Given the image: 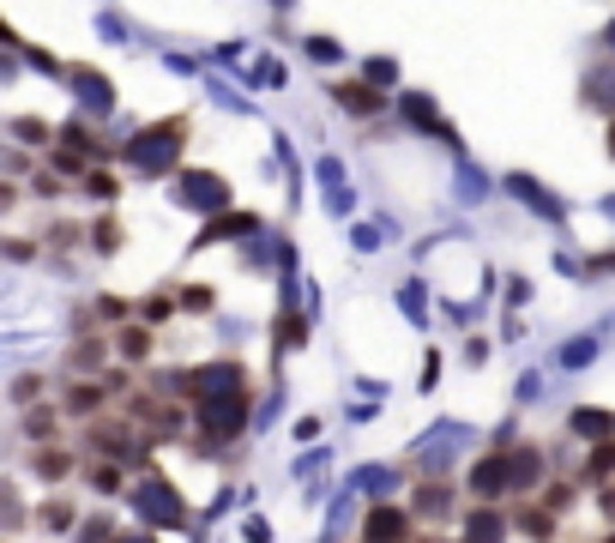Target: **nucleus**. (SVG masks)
<instances>
[{
	"mask_svg": "<svg viewBox=\"0 0 615 543\" xmlns=\"http://www.w3.org/2000/svg\"><path fill=\"white\" fill-rule=\"evenodd\" d=\"M67 471H73V459H67V453H60V447H42V453H37V477H42V483H55V477H67Z\"/></svg>",
	"mask_w": 615,
	"mask_h": 543,
	"instance_id": "nucleus-12",
	"label": "nucleus"
},
{
	"mask_svg": "<svg viewBox=\"0 0 615 543\" xmlns=\"http://www.w3.org/2000/svg\"><path fill=\"white\" fill-rule=\"evenodd\" d=\"M338 103H344L350 115H375V109H380V91H368V85H338Z\"/></svg>",
	"mask_w": 615,
	"mask_h": 543,
	"instance_id": "nucleus-8",
	"label": "nucleus"
},
{
	"mask_svg": "<svg viewBox=\"0 0 615 543\" xmlns=\"http://www.w3.org/2000/svg\"><path fill=\"white\" fill-rule=\"evenodd\" d=\"M85 477H91V483H97V489H103V495H115V489H121V465H109V459H91V465H85Z\"/></svg>",
	"mask_w": 615,
	"mask_h": 543,
	"instance_id": "nucleus-15",
	"label": "nucleus"
},
{
	"mask_svg": "<svg viewBox=\"0 0 615 543\" xmlns=\"http://www.w3.org/2000/svg\"><path fill=\"white\" fill-rule=\"evenodd\" d=\"M67 520H73V507H60V502L42 507V525H67Z\"/></svg>",
	"mask_w": 615,
	"mask_h": 543,
	"instance_id": "nucleus-23",
	"label": "nucleus"
},
{
	"mask_svg": "<svg viewBox=\"0 0 615 543\" xmlns=\"http://www.w3.org/2000/svg\"><path fill=\"white\" fill-rule=\"evenodd\" d=\"M103 357H109V344H91V339H85V344H73V368H103Z\"/></svg>",
	"mask_w": 615,
	"mask_h": 543,
	"instance_id": "nucleus-16",
	"label": "nucleus"
},
{
	"mask_svg": "<svg viewBox=\"0 0 615 543\" xmlns=\"http://www.w3.org/2000/svg\"><path fill=\"white\" fill-rule=\"evenodd\" d=\"M73 79H79V91H85V109H97V115H109V109H115V91H109V79H97V73H73Z\"/></svg>",
	"mask_w": 615,
	"mask_h": 543,
	"instance_id": "nucleus-7",
	"label": "nucleus"
},
{
	"mask_svg": "<svg viewBox=\"0 0 615 543\" xmlns=\"http://www.w3.org/2000/svg\"><path fill=\"white\" fill-rule=\"evenodd\" d=\"M103 399H109V381H73L67 411H73V417H91V411H103Z\"/></svg>",
	"mask_w": 615,
	"mask_h": 543,
	"instance_id": "nucleus-6",
	"label": "nucleus"
},
{
	"mask_svg": "<svg viewBox=\"0 0 615 543\" xmlns=\"http://www.w3.org/2000/svg\"><path fill=\"white\" fill-rule=\"evenodd\" d=\"M85 543H109V520H91V525H85Z\"/></svg>",
	"mask_w": 615,
	"mask_h": 543,
	"instance_id": "nucleus-24",
	"label": "nucleus"
},
{
	"mask_svg": "<svg viewBox=\"0 0 615 543\" xmlns=\"http://www.w3.org/2000/svg\"><path fill=\"white\" fill-rule=\"evenodd\" d=\"M615 471V441H597V453H592V465H585V483H603Z\"/></svg>",
	"mask_w": 615,
	"mask_h": 543,
	"instance_id": "nucleus-14",
	"label": "nucleus"
},
{
	"mask_svg": "<svg viewBox=\"0 0 615 543\" xmlns=\"http://www.w3.org/2000/svg\"><path fill=\"white\" fill-rule=\"evenodd\" d=\"M603 513H610V520H615V489H603Z\"/></svg>",
	"mask_w": 615,
	"mask_h": 543,
	"instance_id": "nucleus-25",
	"label": "nucleus"
},
{
	"mask_svg": "<svg viewBox=\"0 0 615 543\" xmlns=\"http://www.w3.org/2000/svg\"><path fill=\"white\" fill-rule=\"evenodd\" d=\"M181 308L205 314V308H212V290H205V284H187V290H181Z\"/></svg>",
	"mask_w": 615,
	"mask_h": 543,
	"instance_id": "nucleus-20",
	"label": "nucleus"
},
{
	"mask_svg": "<svg viewBox=\"0 0 615 543\" xmlns=\"http://www.w3.org/2000/svg\"><path fill=\"white\" fill-rule=\"evenodd\" d=\"M302 332H308V326H302V314H278V350H296Z\"/></svg>",
	"mask_w": 615,
	"mask_h": 543,
	"instance_id": "nucleus-17",
	"label": "nucleus"
},
{
	"mask_svg": "<svg viewBox=\"0 0 615 543\" xmlns=\"http://www.w3.org/2000/svg\"><path fill=\"white\" fill-rule=\"evenodd\" d=\"M471 489L483 495V502H495L501 489H513V465H507V453H495V459L471 465Z\"/></svg>",
	"mask_w": 615,
	"mask_h": 543,
	"instance_id": "nucleus-3",
	"label": "nucleus"
},
{
	"mask_svg": "<svg viewBox=\"0 0 615 543\" xmlns=\"http://www.w3.org/2000/svg\"><path fill=\"white\" fill-rule=\"evenodd\" d=\"M603 543H615V531H610V538H603Z\"/></svg>",
	"mask_w": 615,
	"mask_h": 543,
	"instance_id": "nucleus-26",
	"label": "nucleus"
},
{
	"mask_svg": "<svg viewBox=\"0 0 615 543\" xmlns=\"http://www.w3.org/2000/svg\"><path fill=\"white\" fill-rule=\"evenodd\" d=\"M37 393H42V381H37V375H24V381L13 386V404H37Z\"/></svg>",
	"mask_w": 615,
	"mask_h": 543,
	"instance_id": "nucleus-21",
	"label": "nucleus"
},
{
	"mask_svg": "<svg viewBox=\"0 0 615 543\" xmlns=\"http://www.w3.org/2000/svg\"><path fill=\"white\" fill-rule=\"evenodd\" d=\"M85 194H91V200H115V176H97V169H91V176H85Z\"/></svg>",
	"mask_w": 615,
	"mask_h": 543,
	"instance_id": "nucleus-19",
	"label": "nucleus"
},
{
	"mask_svg": "<svg viewBox=\"0 0 615 543\" xmlns=\"http://www.w3.org/2000/svg\"><path fill=\"white\" fill-rule=\"evenodd\" d=\"M362 543H411V513L404 507H368Z\"/></svg>",
	"mask_w": 615,
	"mask_h": 543,
	"instance_id": "nucleus-2",
	"label": "nucleus"
},
{
	"mask_svg": "<svg viewBox=\"0 0 615 543\" xmlns=\"http://www.w3.org/2000/svg\"><path fill=\"white\" fill-rule=\"evenodd\" d=\"M513 525H519V531H525L531 543H549V538H556V520H549V507H531V502H519V507H513Z\"/></svg>",
	"mask_w": 615,
	"mask_h": 543,
	"instance_id": "nucleus-5",
	"label": "nucleus"
},
{
	"mask_svg": "<svg viewBox=\"0 0 615 543\" xmlns=\"http://www.w3.org/2000/svg\"><path fill=\"white\" fill-rule=\"evenodd\" d=\"M465 531H471V543L501 538V513H495V507H476V513H465Z\"/></svg>",
	"mask_w": 615,
	"mask_h": 543,
	"instance_id": "nucleus-9",
	"label": "nucleus"
},
{
	"mask_svg": "<svg viewBox=\"0 0 615 543\" xmlns=\"http://www.w3.org/2000/svg\"><path fill=\"white\" fill-rule=\"evenodd\" d=\"M181 200L199 205V212H218L223 205V181L218 176H181Z\"/></svg>",
	"mask_w": 615,
	"mask_h": 543,
	"instance_id": "nucleus-4",
	"label": "nucleus"
},
{
	"mask_svg": "<svg viewBox=\"0 0 615 543\" xmlns=\"http://www.w3.org/2000/svg\"><path fill=\"white\" fill-rule=\"evenodd\" d=\"M507 465H513V489H531L537 471H543V459H537L531 447H519V453H507Z\"/></svg>",
	"mask_w": 615,
	"mask_h": 543,
	"instance_id": "nucleus-10",
	"label": "nucleus"
},
{
	"mask_svg": "<svg viewBox=\"0 0 615 543\" xmlns=\"http://www.w3.org/2000/svg\"><path fill=\"white\" fill-rule=\"evenodd\" d=\"M115 339H121V357H127V362L151 357V332H145V326H121Z\"/></svg>",
	"mask_w": 615,
	"mask_h": 543,
	"instance_id": "nucleus-11",
	"label": "nucleus"
},
{
	"mask_svg": "<svg viewBox=\"0 0 615 543\" xmlns=\"http://www.w3.org/2000/svg\"><path fill=\"white\" fill-rule=\"evenodd\" d=\"M181 133H187V121H163V127H145L140 140L127 145V163L133 169H145V176H158V169H169L176 163V145H181Z\"/></svg>",
	"mask_w": 615,
	"mask_h": 543,
	"instance_id": "nucleus-1",
	"label": "nucleus"
},
{
	"mask_svg": "<svg viewBox=\"0 0 615 543\" xmlns=\"http://www.w3.org/2000/svg\"><path fill=\"white\" fill-rule=\"evenodd\" d=\"M308 55H314V60H338V55H344V49H338L332 37H308Z\"/></svg>",
	"mask_w": 615,
	"mask_h": 543,
	"instance_id": "nucleus-22",
	"label": "nucleus"
},
{
	"mask_svg": "<svg viewBox=\"0 0 615 543\" xmlns=\"http://www.w3.org/2000/svg\"><path fill=\"white\" fill-rule=\"evenodd\" d=\"M610 151H615V133H610Z\"/></svg>",
	"mask_w": 615,
	"mask_h": 543,
	"instance_id": "nucleus-27",
	"label": "nucleus"
},
{
	"mask_svg": "<svg viewBox=\"0 0 615 543\" xmlns=\"http://www.w3.org/2000/svg\"><path fill=\"white\" fill-rule=\"evenodd\" d=\"M447 502H453V495H447L440 483H422V489H417V507H422V513H447Z\"/></svg>",
	"mask_w": 615,
	"mask_h": 543,
	"instance_id": "nucleus-18",
	"label": "nucleus"
},
{
	"mask_svg": "<svg viewBox=\"0 0 615 543\" xmlns=\"http://www.w3.org/2000/svg\"><path fill=\"white\" fill-rule=\"evenodd\" d=\"M24 435H31V441H55L60 417H55V411H31V417H24Z\"/></svg>",
	"mask_w": 615,
	"mask_h": 543,
	"instance_id": "nucleus-13",
	"label": "nucleus"
}]
</instances>
